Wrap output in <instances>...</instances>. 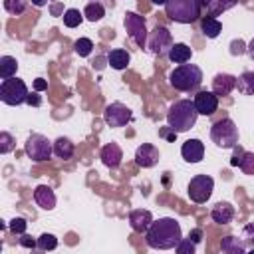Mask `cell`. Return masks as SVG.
I'll use <instances>...</instances> for the list:
<instances>
[{
    "label": "cell",
    "mask_w": 254,
    "mask_h": 254,
    "mask_svg": "<svg viewBox=\"0 0 254 254\" xmlns=\"http://www.w3.org/2000/svg\"><path fill=\"white\" fill-rule=\"evenodd\" d=\"M183 238V230L177 218L171 216H161L151 222L149 230L145 232L147 246L155 250H171L175 248Z\"/></svg>",
    "instance_id": "cell-1"
},
{
    "label": "cell",
    "mask_w": 254,
    "mask_h": 254,
    "mask_svg": "<svg viewBox=\"0 0 254 254\" xmlns=\"http://www.w3.org/2000/svg\"><path fill=\"white\" fill-rule=\"evenodd\" d=\"M196 117H198V111L194 103L190 99H179L167 111V125L177 133H185L194 127Z\"/></svg>",
    "instance_id": "cell-2"
},
{
    "label": "cell",
    "mask_w": 254,
    "mask_h": 254,
    "mask_svg": "<svg viewBox=\"0 0 254 254\" xmlns=\"http://www.w3.org/2000/svg\"><path fill=\"white\" fill-rule=\"evenodd\" d=\"M202 83V69L196 64H179L169 73V85L177 91H194Z\"/></svg>",
    "instance_id": "cell-3"
},
{
    "label": "cell",
    "mask_w": 254,
    "mask_h": 254,
    "mask_svg": "<svg viewBox=\"0 0 254 254\" xmlns=\"http://www.w3.org/2000/svg\"><path fill=\"white\" fill-rule=\"evenodd\" d=\"M200 0H167L165 14L177 24H192L200 16Z\"/></svg>",
    "instance_id": "cell-4"
},
{
    "label": "cell",
    "mask_w": 254,
    "mask_h": 254,
    "mask_svg": "<svg viewBox=\"0 0 254 254\" xmlns=\"http://www.w3.org/2000/svg\"><path fill=\"white\" fill-rule=\"evenodd\" d=\"M210 139L220 149H234L238 145V127L230 117L218 119L210 125Z\"/></svg>",
    "instance_id": "cell-5"
},
{
    "label": "cell",
    "mask_w": 254,
    "mask_h": 254,
    "mask_svg": "<svg viewBox=\"0 0 254 254\" xmlns=\"http://www.w3.org/2000/svg\"><path fill=\"white\" fill-rule=\"evenodd\" d=\"M28 93H30V89H28V85H26V81L24 79H20V77H8V79H2V83H0V99H2V103H6V105H22V103H26V99H28Z\"/></svg>",
    "instance_id": "cell-6"
},
{
    "label": "cell",
    "mask_w": 254,
    "mask_h": 254,
    "mask_svg": "<svg viewBox=\"0 0 254 254\" xmlns=\"http://www.w3.org/2000/svg\"><path fill=\"white\" fill-rule=\"evenodd\" d=\"M24 151L34 163H44L54 155V143L42 133H32L24 143Z\"/></svg>",
    "instance_id": "cell-7"
},
{
    "label": "cell",
    "mask_w": 254,
    "mask_h": 254,
    "mask_svg": "<svg viewBox=\"0 0 254 254\" xmlns=\"http://www.w3.org/2000/svg\"><path fill=\"white\" fill-rule=\"evenodd\" d=\"M123 26H125V32L127 36L131 38L133 44H137L139 48H147V22L141 14L137 12H125L123 16Z\"/></svg>",
    "instance_id": "cell-8"
},
{
    "label": "cell",
    "mask_w": 254,
    "mask_h": 254,
    "mask_svg": "<svg viewBox=\"0 0 254 254\" xmlns=\"http://www.w3.org/2000/svg\"><path fill=\"white\" fill-rule=\"evenodd\" d=\"M212 190H214V181H212V177H208V175H194V177L190 179L189 187H187L189 198H190L192 202H196V204L206 202V200L210 198Z\"/></svg>",
    "instance_id": "cell-9"
},
{
    "label": "cell",
    "mask_w": 254,
    "mask_h": 254,
    "mask_svg": "<svg viewBox=\"0 0 254 254\" xmlns=\"http://www.w3.org/2000/svg\"><path fill=\"white\" fill-rule=\"evenodd\" d=\"M173 36L169 32V28L165 26H155L151 32H149V38H147V50L155 56H165L169 54L171 46H173Z\"/></svg>",
    "instance_id": "cell-10"
},
{
    "label": "cell",
    "mask_w": 254,
    "mask_h": 254,
    "mask_svg": "<svg viewBox=\"0 0 254 254\" xmlns=\"http://www.w3.org/2000/svg\"><path fill=\"white\" fill-rule=\"evenodd\" d=\"M131 119H133L131 109L121 101H113L103 109V121L109 127H125Z\"/></svg>",
    "instance_id": "cell-11"
},
{
    "label": "cell",
    "mask_w": 254,
    "mask_h": 254,
    "mask_svg": "<svg viewBox=\"0 0 254 254\" xmlns=\"http://www.w3.org/2000/svg\"><path fill=\"white\" fill-rule=\"evenodd\" d=\"M192 103H194L198 115H206V117H208V115H212V113L218 109V95H216L212 89H210V91L200 89V91H196Z\"/></svg>",
    "instance_id": "cell-12"
},
{
    "label": "cell",
    "mask_w": 254,
    "mask_h": 254,
    "mask_svg": "<svg viewBox=\"0 0 254 254\" xmlns=\"http://www.w3.org/2000/svg\"><path fill=\"white\" fill-rule=\"evenodd\" d=\"M135 163L141 167V169H151L159 163V149L151 143H143L137 147L135 151Z\"/></svg>",
    "instance_id": "cell-13"
},
{
    "label": "cell",
    "mask_w": 254,
    "mask_h": 254,
    "mask_svg": "<svg viewBox=\"0 0 254 254\" xmlns=\"http://www.w3.org/2000/svg\"><path fill=\"white\" fill-rule=\"evenodd\" d=\"M181 155L187 163H200L204 157V143L200 139H187L181 145Z\"/></svg>",
    "instance_id": "cell-14"
},
{
    "label": "cell",
    "mask_w": 254,
    "mask_h": 254,
    "mask_svg": "<svg viewBox=\"0 0 254 254\" xmlns=\"http://www.w3.org/2000/svg\"><path fill=\"white\" fill-rule=\"evenodd\" d=\"M99 159H101V163H103L105 167L117 169V167L121 165V161H123V151H121V147H119L117 143H107V145L101 147Z\"/></svg>",
    "instance_id": "cell-15"
},
{
    "label": "cell",
    "mask_w": 254,
    "mask_h": 254,
    "mask_svg": "<svg viewBox=\"0 0 254 254\" xmlns=\"http://www.w3.org/2000/svg\"><path fill=\"white\" fill-rule=\"evenodd\" d=\"M151 222H153V214H151L147 208H133V210L129 212V224H131V228H133L135 232L145 234V232L149 230Z\"/></svg>",
    "instance_id": "cell-16"
},
{
    "label": "cell",
    "mask_w": 254,
    "mask_h": 254,
    "mask_svg": "<svg viewBox=\"0 0 254 254\" xmlns=\"http://www.w3.org/2000/svg\"><path fill=\"white\" fill-rule=\"evenodd\" d=\"M234 89H236V75H232V73H216L214 75V79H212V91L218 97L230 95Z\"/></svg>",
    "instance_id": "cell-17"
},
{
    "label": "cell",
    "mask_w": 254,
    "mask_h": 254,
    "mask_svg": "<svg viewBox=\"0 0 254 254\" xmlns=\"http://www.w3.org/2000/svg\"><path fill=\"white\" fill-rule=\"evenodd\" d=\"M34 200H36V204H38L40 208H44V210H54V208H56V202H58L56 192H54L52 187H48V185H38V187L34 189Z\"/></svg>",
    "instance_id": "cell-18"
},
{
    "label": "cell",
    "mask_w": 254,
    "mask_h": 254,
    "mask_svg": "<svg viewBox=\"0 0 254 254\" xmlns=\"http://www.w3.org/2000/svg\"><path fill=\"white\" fill-rule=\"evenodd\" d=\"M234 206L230 204V202H224V200H220V202H216L212 208H210V218H212V222H216V224H228V222H232L234 220Z\"/></svg>",
    "instance_id": "cell-19"
},
{
    "label": "cell",
    "mask_w": 254,
    "mask_h": 254,
    "mask_svg": "<svg viewBox=\"0 0 254 254\" xmlns=\"http://www.w3.org/2000/svg\"><path fill=\"white\" fill-rule=\"evenodd\" d=\"M190 56H192V50H190V46H187L185 42H175V44L171 46L169 54H167V58H169L173 64H187V62L190 60Z\"/></svg>",
    "instance_id": "cell-20"
},
{
    "label": "cell",
    "mask_w": 254,
    "mask_h": 254,
    "mask_svg": "<svg viewBox=\"0 0 254 254\" xmlns=\"http://www.w3.org/2000/svg\"><path fill=\"white\" fill-rule=\"evenodd\" d=\"M73 151H75V145H73L71 139H67V137H58V139L54 141V155H56L58 159L67 161V159L73 157Z\"/></svg>",
    "instance_id": "cell-21"
},
{
    "label": "cell",
    "mask_w": 254,
    "mask_h": 254,
    "mask_svg": "<svg viewBox=\"0 0 254 254\" xmlns=\"http://www.w3.org/2000/svg\"><path fill=\"white\" fill-rule=\"evenodd\" d=\"M129 62H131V56H129V52L123 50V48L111 50V52L107 54V64H109L113 69H125V67L129 65Z\"/></svg>",
    "instance_id": "cell-22"
},
{
    "label": "cell",
    "mask_w": 254,
    "mask_h": 254,
    "mask_svg": "<svg viewBox=\"0 0 254 254\" xmlns=\"http://www.w3.org/2000/svg\"><path fill=\"white\" fill-rule=\"evenodd\" d=\"M220 248H222V252H226V254H244V252L248 250V246L244 244V240L238 238V236H232V234H228V236L222 238Z\"/></svg>",
    "instance_id": "cell-23"
},
{
    "label": "cell",
    "mask_w": 254,
    "mask_h": 254,
    "mask_svg": "<svg viewBox=\"0 0 254 254\" xmlns=\"http://www.w3.org/2000/svg\"><path fill=\"white\" fill-rule=\"evenodd\" d=\"M200 32L206 36V38H216V36H220V32H222V24L214 18V16H202V20H200Z\"/></svg>",
    "instance_id": "cell-24"
},
{
    "label": "cell",
    "mask_w": 254,
    "mask_h": 254,
    "mask_svg": "<svg viewBox=\"0 0 254 254\" xmlns=\"http://www.w3.org/2000/svg\"><path fill=\"white\" fill-rule=\"evenodd\" d=\"M236 89L242 95H254V71H242L236 77Z\"/></svg>",
    "instance_id": "cell-25"
},
{
    "label": "cell",
    "mask_w": 254,
    "mask_h": 254,
    "mask_svg": "<svg viewBox=\"0 0 254 254\" xmlns=\"http://www.w3.org/2000/svg\"><path fill=\"white\" fill-rule=\"evenodd\" d=\"M16 71H18V60L14 56H2L0 58V77L2 79L14 77Z\"/></svg>",
    "instance_id": "cell-26"
},
{
    "label": "cell",
    "mask_w": 254,
    "mask_h": 254,
    "mask_svg": "<svg viewBox=\"0 0 254 254\" xmlns=\"http://www.w3.org/2000/svg\"><path fill=\"white\" fill-rule=\"evenodd\" d=\"M83 16L85 20L89 22H99L103 16H105V8L101 2H89L85 8H83Z\"/></svg>",
    "instance_id": "cell-27"
},
{
    "label": "cell",
    "mask_w": 254,
    "mask_h": 254,
    "mask_svg": "<svg viewBox=\"0 0 254 254\" xmlns=\"http://www.w3.org/2000/svg\"><path fill=\"white\" fill-rule=\"evenodd\" d=\"M238 4V0H212L208 6H206V10H208V14L210 16H218V14H222V12H226V10H230V8H234Z\"/></svg>",
    "instance_id": "cell-28"
},
{
    "label": "cell",
    "mask_w": 254,
    "mask_h": 254,
    "mask_svg": "<svg viewBox=\"0 0 254 254\" xmlns=\"http://www.w3.org/2000/svg\"><path fill=\"white\" fill-rule=\"evenodd\" d=\"M64 26H67V28H77L81 22H83V12H79L77 8H67L65 12H64Z\"/></svg>",
    "instance_id": "cell-29"
},
{
    "label": "cell",
    "mask_w": 254,
    "mask_h": 254,
    "mask_svg": "<svg viewBox=\"0 0 254 254\" xmlns=\"http://www.w3.org/2000/svg\"><path fill=\"white\" fill-rule=\"evenodd\" d=\"M73 52L79 56V58H87L91 52H93V42L89 38H79L73 42Z\"/></svg>",
    "instance_id": "cell-30"
},
{
    "label": "cell",
    "mask_w": 254,
    "mask_h": 254,
    "mask_svg": "<svg viewBox=\"0 0 254 254\" xmlns=\"http://www.w3.org/2000/svg\"><path fill=\"white\" fill-rule=\"evenodd\" d=\"M26 8H28V0H4V10L12 16L24 14Z\"/></svg>",
    "instance_id": "cell-31"
},
{
    "label": "cell",
    "mask_w": 254,
    "mask_h": 254,
    "mask_svg": "<svg viewBox=\"0 0 254 254\" xmlns=\"http://www.w3.org/2000/svg\"><path fill=\"white\" fill-rule=\"evenodd\" d=\"M56 246H58V238H56L54 234L44 232V234H40V236H38V250L48 252V250H54Z\"/></svg>",
    "instance_id": "cell-32"
},
{
    "label": "cell",
    "mask_w": 254,
    "mask_h": 254,
    "mask_svg": "<svg viewBox=\"0 0 254 254\" xmlns=\"http://www.w3.org/2000/svg\"><path fill=\"white\" fill-rule=\"evenodd\" d=\"M14 147H16V139L8 131H2L0 133V153L2 155H8V153L14 151Z\"/></svg>",
    "instance_id": "cell-33"
},
{
    "label": "cell",
    "mask_w": 254,
    "mask_h": 254,
    "mask_svg": "<svg viewBox=\"0 0 254 254\" xmlns=\"http://www.w3.org/2000/svg\"><path fill=\"white\" fill-rule=\"evenodd\" d=\"M238 167H240V171L244 175L254 177V151H244V157H242V161H240Z\"/></svg>",
    "instance_id": "cell-34"
},
{
    "label": "cell",
    "mask_w": 254,
    "mask_h": 254,
    "mask_svg": "<svg viewBox=\"0 0 254 254\" xmlns=\"http://www.w3.org/2000/svg\"><path fill=\"white\" fill-rule=\"evenodd\" d=\"M8 228H10V232L12 234H24L26 232V228H28V222H26V218H22V216H14L10 222H8Z\"/></svg>",
    "instance_id": "cell-35"
},
{
    "label": "cell",
    "mask_w": 254,
    "mask_h": 254,
    "mask_svg": "<svg viewBox=\"0 0 254 254\" xmlns=\"http://www.w3.org/2000/svg\"><path fill=\"white\" fill-rule=\"evenodd\" d=\"M194 248H196V244L190 238H181V242L175 246V250L179 254H194Z\"/></svg>",
    "instance_id": "cell-36"
},
{
    "label": "cell",
    "mask_w": 254,
    "mask_h": 254,
    "mask_svg": "<svg viewBox=\"0 0 254 254\" xmlns=\"http://www.w3.org/2000/svg\"><path fill=\"white\" fill-rule=\"evenodd\" d=\"M242 240L248 248L254 250V222H248L244 228H242Z\"/></svg>",
    "instance_id": "cell-37"
},
{
    "label": "cell",
    "mask_w": 254,
    "mask_h": 254,
    "mask_svg": "<svg viewBox=\"0 0 254 254\" xmlns=\"http://www.w3.org/2000/svg\"><path fill=\"white\" fill-rule=\"evenodd\" d=\"M18 242H20V246H22V248H30V250H32V248H38V238H32V236H30V234H26V232H24V234H20Z\"/></svg>",
    "instance_id": "cell-38"
},
{
    "label": "cell",
    "mask_w": 254,
    "mask_h": 254,
    "mask_svg": "<svg viewBox=\"0 0 254 254\" xmlns=\"http://www.w3.org/2000/svg\"><path fill=\"white\" fill-rule=\"evenodd\" d=\"M246 52V44L242 42V40H232L230 42V54L232 56H240V54H244Z\"/></svg>",
    "instance_id": "cell-39"
},
{
    "label": "cell",
    "mask_w": 254,
    "mask_h": 254,
    "mask_svg": "<svg viewBox=\"0 0 254 254\" xmlns=\"http://www.w3.org/2000/svg\"><path fill=\"white\" fill-rule=\"evenodd\" d=\"M242 157H244V149H242L240 145H236V147H234V155H232V159H230V165H232V167H238L240 161H242Z\"/></svg>",
    "instance_id": "cell-40"
},
{
    "label": "cell",
    "mask_w": 254,
    "mask_h": 254,
    "mask_svg": "<svg viewBox=\"0 0 254 254\" xmlns=\"http://www.w3.org/2000/svg\"><path fill=\"white\" fill-rule=\"evenodd\" d=\"M26 103H28V105H34V107H40V105H42V97L38 95V91H36V89L28 93V99H26Z\"/></svg>",
    "instance_id": "cell-41"
},
{
    "label": "cell",
    "mask_w": 254,
    "mask_h": 254,
    "mask_svg": "<svg viewBox=\"0 0 254 254\" xmlns=\"http://www.w3.org/2000/svg\"><path fill=\"white\" fill-rule=\"evenodd\" d=\"M189 238H190L194 244H198V242L202 240V230H200V228H192V230L189 232Z\"/></svg>",
    "instance_id": "cell-42"
},
{
    "label": "cell",
    "mask_w": 254,
    "mask_h": 254,
    "mask_svg": "<svg viewBox=\"0 0 254 254\" xmlns=\"http://www.w3.org/2000/svg\"><path fill=\"white\" fill-rule=\"evenodd\" d=\"M50 12H52V16H64L65 10H64V6H62L60 2H56V4L50 6Z\"/></svg>",
    "instance_id": "cell-43"
},
{
    "label": "cell",
    "mask_w": 254,
    "mask_h": 254,
    "mask_svg": "<svg viewBox=\"0 0 254 254\" xmlns=\"http://www.w3.org/2000/svg\"><path fill=\"white\" fill-rule=\"evenodd\" d=\"M34 89H36V91H44V89H48V81H46L44 77L34 79Z\"/></svg>",
    "instance_id": "cell-44"
},
{
    "label": "cell",
    "mask_w": 254,
    "mask_h": 254,
    "mask_svg": "<svg viewBox=\"0 0 254 254\" xmlns=\"http://www.w3.org/2000/svg\"><path fill=\"white\" fill-rule=\"evenodd\" d=\"M246 54H248V56H250V60L254 62V38H252V40H250V44L246 46Z\"/></svg>",
    "instance_id": "cell-45"
},
{
    "label": "cell",
    "mask_w": 254,
    "mask_h": 254,
    "mask_svg": "<svg viewBox=\"0 0 254 254\" xmlns=\"http://www.w3.org/2000/svg\"><path fill=\"white\" fill-rule=\"evenodd\" d=\"M30 2H32V4L36 6V8H44V6H46V4L50 2V0H30Z\"/></svg>",
    "instance_id": "cell-46"
},
{
    "label": "cell",
    "mask_w": 254,
    "mask_h": 254,
    "mask_svg": "<svg viewBox=\"0 0 254 254\" xmlns=\"http://www.w3.org/2000/svg\"><path fill=\"white\" fill-rule=\"evenodd\" d=\"M151 2H153L155 6H165V4H167V0H151Z\"/></svg>",
    "instance_id": "cell-47"
},
{
    "label": "cell",
    "mask_w": 254,
    "mask_h": 254,
    "mask_svg": "<svg viewBox=\"0 0 254 254\" xmlns=\"http://www.w3.org/2000/svg\"><path fill=\"white\" fill-rule=\"evenodd\" d=\"M210 2H212V0H200V4H202V6H208Z\"/></svg>",
    "instance_id": "cell-48"
},
{
    "label": "cell",
    "mask_w": 254,
    "mask_h": 254,
    "mask_svg": "<svg viewBox=\"0 0 254 254\" xmlns=\"http://www.w3.org/2000/svg\"><path fill=\"white\" fill-rule=\"evenodd\" d=\"M91 2H99V0H91Z\"/></svg>",
    "instance_id": "cell-49"
}]
</instances>
